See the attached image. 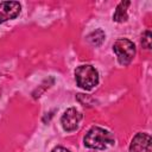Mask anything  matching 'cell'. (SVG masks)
I'll return each mask as SVG.
<instances>
[{
    "instance_id": "cell-2",
    "label": "cell",
    "mask_w": 152,
    "mask_h": 152,
    "mask_svg": "<svg viewBox=\"0 0 152 152\" xmlns=\"http://www.w3.org/2000/svg\"><path fill=\"white\" fill-rule=\"evenodd\" d=\"M75 78L81 88L90 90L99 83V72L94 66L89 64L80 65L75 70Z\"/></svg>"
},
{
    "instance_id": "cell-7",
    "label": "cell",
    "mask_w": 152,
    "mask_h": 152,
    "mask_svg": "<svg viewBox=\"0 0 152 152\" xmlns=\"http://www.w3.org/2000/svg\"><path fill=\"white\" fill-rule=\"evenodd\" d=\"M129 6V1H121L113 15V20L118 21V23H124L127 20V7Z\"/></svg>"
},
{
    "instance_id": "cell-9",
    "label": "cell",
    "mask_w": 152,
    "mask_h": 152,
    "mask_svg": "<svg viewBox=\"0 0 152 152\" xmlns=\"http://www.w3.org/2000/svg\"><path fill=\"white\" fill-rule=\"evenodd\" d=\"M51 152H70V151L66 150V148H64V147H62V146H58V147H55Z\"/></svg>"
},
{
    "instance_id": "cell-6",
    "label": "cell",
    "mask_w": 152,
    "mask_h": 152,
    "mask_svg": "<svg viewBox=\"0 0 152 152\" xmlns=\"http://www.w3.org/2000/svg\"><path fill=\"white\" fill-rule=\"evenodd\" d=\"M131 152H152L151 137L147 133H138L131 141Z\"/></svg>"
},
{
    "instance_id": "cell-4",
    "label": "cell",
    "mask_w": 152,
    "mask_h": 152,
    "mask_svg": "<svg viewBox=\"0 0 152 152\" xmlns=\"http://www.w3.org/2000/svg\"><path fill=\"white\" fill-rule=\"evenodd\" d=\"M82 120V114L76 108H69L64 112V114L61 118V124L64 131L72 132L76 131L80 126V122Z\"/></svg>"
},
{
    "instance_id": "cell-8",
    "label": "cell",
    "mask_w": 152,
    "mask_h": 152,
    "mask_svg": "<svg viewBox=\"0 0 152 152\" xmlns=\"http://www.w3.org/2000/svg\"><path fill=\"white\" fill-rule=\"evenodd\" d=\"M152 36H151V32L150 31H145L141 36V45L145 48V49H150L151 48V39Z\"/></svg>"
},
{
    "instance_id": "cell-5",
    "label": "cell",
    "mask_w": 152,
    "mask_h": 152,
    "mask_svg": "<svg viewBox=\"0 0 152 152\" xmlns=\"http://www.w3.org/2000/svg\"><path fill=\"white\" fill-rule=\"evenodd\" d=\"M21 6L18 1H2L0 2V24L14 19L19 15Z\"/></svg>"
},
{
    "instance_id": "cell-1",
    "label": "cell",
    "mask_w": 152,
    "mask_h": 152,
    "mask_svg": "<svg viewBox=\"0 0 152 152\" xmlns=\"http://www.w3.org/2000/svg\"><path fill=\"white\" fill-rule=\"evenodd\" d=\"M83 142L89 148L104 150V148L109 147L110 145H113L114 137L109 131H107L104 128L93 127L86 133V135L83 138Z\"/></svg>"
},
{
    "instance_id": "cell-3",
    "label": "cell",
    "mask_w": 152,
    "mask_h": 152,
    "mask_svg": "<svg viewBox=\"0 0 152 152\" xmlns=\"http://www.w3.org/2000/svg\"><path fill=\"white\" fill-rule=\"evenodd\" d=\"M113 51L115 52L118 61L121 65H128L135 55V46L131 40L121 38L114 43Z\"/></svg>"
}]
</instances>
